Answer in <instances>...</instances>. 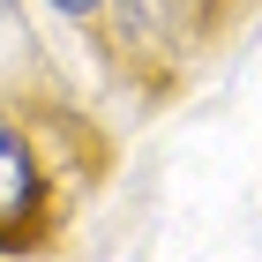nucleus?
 Here are the masks:
<instances>
[{"instance_id":"20e7f679","label":"nucleus","mask_w":262,"mask_h":262,"mask_svg":"<svg viewBox=\"0 0 262 262\" xmlns=\"http://www.w3.org/2000/svg\"><path fill=\"white\" fill-rule=\"evenodd\" d=\"M105 8H113V0H30V15L45 23V38L60 30V38H75V45H98Z\"/></svg>"},{"instance_id":"39448f33","label":"nucleus","mask_w":262,"mask_h":262,"mask_svg":"<svg viewBox=\"0 0 262 262\" xmlns=\"http://www.w3.org/2000/svg\"><path fill=\"white\" fill-rule=\"evenodd\" d=\"M187 8H202V15H217V8H225V0H187Z\"/></svg>"},{"instance_id":"f257e3e1","label":"nucleus","mask_w":262,"mask_h":262,"mask_svg":"<svg viewBox=\"0 0 262 262\" xmlns=\"http://www.w3.org/2000/svg\"><path fill=\"white\" fill-rule=\"evenodd\" d=\"M60 105H23V98H0V247H30L45 240L68 210V187H60V158L45 142V120Z\"/></svg>"},{"instance_id":"7ed1b4c3","label":"nucleus","mask_w":262,"mask_h":262,"mask_svg":"<svg viewBox=\"0 0 262 262\" xmlns=\"http://www.w3.org/2000/svg\"><path fill=\"white\" fill-rule=\"evenodd\" d=\"M0 98H23V105H60L68 98L60 53L45 38V23L30 15V0H0Z\"/></svg>"},{"instance_id":"f03ea898","label":"nucleus","mask_w":262,"mask_h":262,"mask_svg":"<svg viewBox=\"0 0 262 262\" xmlns=\"http://www.w3.org/2000/svg\"><path fill=\"white\" fill-rule=\"evenodd\" d=\"M202 30H210V15L187 8V0H113L105 8V30H98V53L120 60L142 82H172L195 60Z\"/></svg>"}]
</instances>
